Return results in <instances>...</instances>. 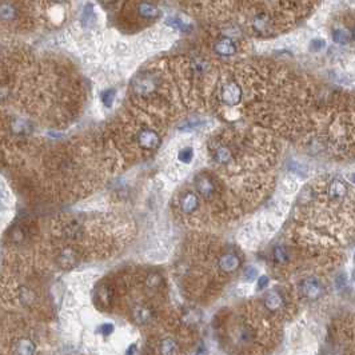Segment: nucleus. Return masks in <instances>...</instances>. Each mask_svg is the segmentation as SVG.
I'll use <instances>...</instances> for the list:
<instances>
[{
  "mask_svg": "<svg viewBox=\"0 0 355 355\" xmlns=\"http://www.w3.org/2000/svg\"><path fill=\"white\" fill-rule=\"evenodd\" d=\"M159 349H160L162 354H175L178 351V345L173 338H164L160 342Z\"/></svg>",
  "mask_w": 355,
  "mask_h": 355,
  "instance_id": "nucleus-13",
  "label": "nucleus"
},
{
  "mask_svg": "<svg viewBox=\"0 0 355 355\" xmlns=\"http://www.w3.org/2000/svg\"><path fill=\"white\" fill-rule=\"evenodd\" d=\"M326 47V42L322 40V39H315L311 42V50L313 51H320V50H323Z\"/></svg>",
  "mask_w": 355,
  "mask_h": 355,
  "instance_id": "nucleus-22",
  "label": "nucleus"
},
{
  "mask_svg": "<svg viewBox=\"0 0 355 355\" xmlns=\"http://www.w3.org/2000/svg\"><path fill=\"white\" fill-rule=\"evenodd\" d=\"M146 283L148 287L157 288L163 283V278H162V275H159V274H157V272H152V274H150V275L147 277Z\"/></svg>",
  "mask_w": 355,
  "mask_h": 355,
  "instance_id": "nucleus-17",
  "label": "nucleus"
},
{
  "mask_svg": "<svg viewBox=\"0 0 355 355\" xmlns=\"http://www.w3.org/2000/svg\"><path fill=\"white\" fill-rule=\"evenodd\" d=\"M178 158H179V160H180L182 163H184V164H188V163L193 160L194 150L191 148V147H184L183 150L179 151V155H178Z\"/></svg>",
  "mask_w": 355,
  "mask_h": 355,
  "instance_id": "nucleus-16",
  "label": "nucleus"
},
{
  "mask_svg": "<svg viewBox=\"0 0 355 355\" xmlns=\"http://www.w3.org/2000/svg\"><path fill=\"white\" fill-rule=\"evenodd\" d=\"M214 51L220 56H232L236 53V44L229 37H223L215 43Z\"/></svg>",
  "mask_w": 355,
  "mask_h": 355,
  "instance_id": "nucleus-6",
  "label": "nucleus"
},
{
  "mask_svg": "<svg viewBox=\"0 0 355 355\" xmlns=\"http://www.w3.org/2000/svg\"><path fill=\"white\" fill-rule=\"evenodd\" d=\"M337 287L340 288V287H343V286H346V283H347V278H346L345 274H340V275H338L337 277Z\"/></svg>",
  "mask_w": 355,
  "mask_h": 355,
  "instance_id": "nucleus-23",
  "label": "nucleus"
},
{
  "mask_svg": "<svg viewBox=\"0 0 355 355\" xmlns=\"http://www.w3.org/2000/svg\"><path fill=\"white\" fill-rule=\"evenodd\" d=\"M252 27L255 28L256 31L267 32L268 30H270L271 24H270V21H268V19H267V16L259 15V16H256L255 19H254V21H252Z\"/></svg>",
  "mask_w": 355,
  "mask_h": 355,
  "instance_id": "nucleus-14",
  "label": "nucleus"
},
{
  "mask_svg": "<svg viewBox=\"0 0 355 355\" xmlns=\"http://www.w3.org/2000/svg\"><path fill=\"white\" fill-rule=\"evenodd\" d=\"M288 252L283 247H277L275 250H274V259H275V262L277 263H281V265H283V263H286V262H288Z\"/></svg>",
  "mask_w": 355,
  "mask_h": 355,
  "instance_id": "nucleus-18",
  "label": "nucleus"
},
{
  "mask_svg": "<svg viewBox=\"0 0 355 355\" xmlns=\"http://www.w3.org/2000/svg\"><path fill=\"white\" fill-rule=\"evenodd\" d=\"M240 267V258L236 254L229 252L219 258V268L223 272H235L239 270Z\"/></svg>",
  "mask_w": 355,
  "mask_h": 355,
  "instance_id": "nucleus-5",
  "label": "nucleus"
},
{
  "mask_svg": "<svg viewBox=\"0 0 355 355\" xmlns=\"http://www.w3.org/2000/svg\"><path fill=\"white\" fill-rule=\"evenodd\" d=\"M179 206H180V209L184 211V213H187V214H191L194 213L195 210L198 209L199 206V200H198V195H195L194 193H184L180 196L179 199Z\"/></svg>",
  "mask_w": 355,
  "mask_h": 355,
  "instance_id": "nucleus-8",
  "label": "nucleus"
},
{
  "mask_svg": "<svg viewBox=\"0 0 355 355\" xmlns=\"http://www.w3.org/2000/svg\"><path fill=\"white\" fill-rule=\"evenodd\" d=\"M195 187L198 194L204 199L213 198L216 193V184L213 180V178L207 175H200L195 179Z\"/></svg>",
  "mask_w": 355,
  "mask_h": 355,
  "instance_id": "nucleus-3",
  "label": "nucleus"
},
{
  "mask_svg": "<svg viewBox=\"0 0 355 355\" xmlns=\"http://www.w3.org/2000/svg\"><path fill=\"white\" fill-rule=\"evenodd\" d=\"M132 318L138 324H146L152 319L151 310L146 306H136L132 311Z\"/></svg>",
  "mask_w": 355,
  "mask_h": 355,
  "instance_id": "nucleus-10",
  "label": "nucleus"
},
{
  "mask_svg": "<svg viewBox=\"0 0 355 355\" xmlns=\"http://www.w3.org/2000/svg\"><path fill=\"white\" fill-rule=\"evenodd\" d=\"M327 194L329 198L333 200H342L347 196V186L340 179H335L330 183Z\"/></svg>",
  "mask_w": 355,
  "mask_h": 355,
  "instance_id": "nucleus-7",
  "label": "nucleus"
},
{
  "mask_svg": "<svg viewBox=\"0 0 355 355\" xmlns=\"http://www.w3.org/2000/svg\"><path fill=\"white\" fill-rule=\"evenodd\" d=\"M138 14L144 18V19H154L157 18L159 11L154 4L151 3H147V1H142L141 4L138 5Z\"/></svg>",
  "mask_w": 355,
  "mask_h": 355,
  "instance_id": "nucleus-12",
  "label": "nucleus"
},
{
  "mask_svg": "<svg viewBox=\"0 0 355 355\" xmlns=\"http://www.w3.org/2000/svg\"><path fill=\"white\" fill-rule=\"evenodd\" d=\"M114 98H115V91H112V89H108V91H106V92H103V95H102L103 103H105L106 106H108V107L112 105Z\"/></svg>",
  "mask_w": 355,
  "mask_h": 355,
  "instance_id": "nucleus-20",
  "label": "nucleus"
},
{
  "mask_svg": "<svg viewBox=\"0 0 355 355\" xmlns=\"http://www.w3.org/2000/svg\"><path fill=\"white\" fill-rule=\"evenodd\" d=\"M265 306L270 311H277V310H279L283 306L282 297L278 293H275V291L267 293L266 297H265Z\"/></svg>",
  "mask_w": 355,
  "mask_h": 355,
  "instance_id": "nucleus-11",
  "label": "nucleus"
},
{
  "mask_svg": "<svg viewBox=\"0 0 355 355\" xmlns=\"http://www.w3.org/2000/svg\"><path fill=\"white\" fill-rule=\"evenodd\" d=\"M240 99H242V89H240L239 84L235 82L225 84L220 89V100L225 105L235 106L239 103Z\"/></svg>",
  "mask_w": 355,
  "mask_h": 355,
  "instance_id": "nucleus-1",
  "label": "nucleus"
},
{
  "mask_svg": "<svg viewBox=\"0 0 355 355\" xmlns=\"http://www.w3.org/2000/svg\"><path fill=\"white\" fill-rule=\"evenodd\" d=\"M214 159L220 166H230L231 163L234 162V155L229 147L219 146L215 150Z\"/></svg>",
  "mask_w": 355,
  "mask_h": 355,
  "instance_id": "nucleus-9",
  "label": "nucleus"
},
{
  "mask_svg": "<svg viewBox=\"0 0 355 355\" xmlns=\"http://www.w3.org/2000/svg\"><path fill=\"white\" fill-rule=\"evenodd\" d=\"M167 24L168 26L174 27L175 30H179V31L183 32L190 31V30H191V26H190L188 23H186V21L180 20L179 18H170V19H167Z\"/></svg>",
  "mask_w": 355,
  "mask_h": 355,
  "instance_id": "nucleus-15",
  "label": "nucleus"
},
{
  "mask_svg": "<svg viewBox=\"0 0 355 355\" xmlns=\"http://www.w3.org/2000/svg\"><path fill=\"white\" fill-rule=\"evenodd\" d=\"M301 290H302L303 295L308 298V299H317V298H319L323 294L322 283L319 282L317 278L313 277L303 281V283L301 284Z\"/></svg>",
  "mask_w": 355,
  "mask_h": 355,
  "instance_id": "nucleus-4",
  "label": "nucleus"
},
{
  "mask_svg": "<svg viewBox=\"0 0 355 355\" xmlns=\"http://www.w3.org/2000/svg\"><path fill=\"white\" fill-rule=\"evenodd\" d=\"M112 331H114V326H112V324H105V326L102 327V333H103V335H110Z\"/></svg>",
  "mask_w": 355,
  "mask_h": 355,
  "instance_id": "nucleus-24",
  "label": "nucleus"
},
{
  "mask_svg": "<svg viewBox=\"0 0 355 355\" xmlns=\"http://www.w3.org/2000/svg\"><path fill=\"white\" fill-rule=\"evenodd\" d=\"M256 278V270L254 267H247L245 270V279L248 282H252Z\"/></svg>",
  "mask_w": 355,
  "mask_h": 355,
  "instance_id": "nucleus-21",
  "label": "nucleus"
},
{
  "mask_svg": "<svg viewBox=\"0 0 355 355\" xmlns=\"http://www.w3.org/2000/svg\"><path fill=\"white\" fill-rule=\"evenodd\" d=\"M268 284V278L266 275H262V278H259V283H258V287L259 288H265Z\"/></svg>",
  "mask_w": 355,
  "mask_h": 355,
  "instance_id": "nucleus-25",
  "label": "nucleus"
},
{
  "mask_svg": "<svg viewBox=\"0 0 355 355\" xmlns=\"http://www.w3.org/2000/svg\"><path fill=\"white\" fill-rule=\"evenodd\" d=\"M136 142L141 147H143L144 150H155L159 144L162 143V139L158 132L150 128H144L138 132L136 135Z\"/></svg>",
  "mask_w": 355,
  "mask_h": 355,
  "instance_id": "nucleus-2",
  "label": "nucleus"
},
{
  "mask_svg": "<svg viewBox=\"0 0 355 355\" xmlns=\"http://www.w3.org/2000/svg\"><path fill=\"white\" fill-rule=\"evenodd\" d=\"M333 37H334V42H337L338 44H347L350 40V35L345 30H337L333 34Z\"/></svg>",
  "mask_w": 355,
  "mask_h": 355,
  "instance_id": "nucleus-19",
  "label": "nucleus"
}]
</instances>
